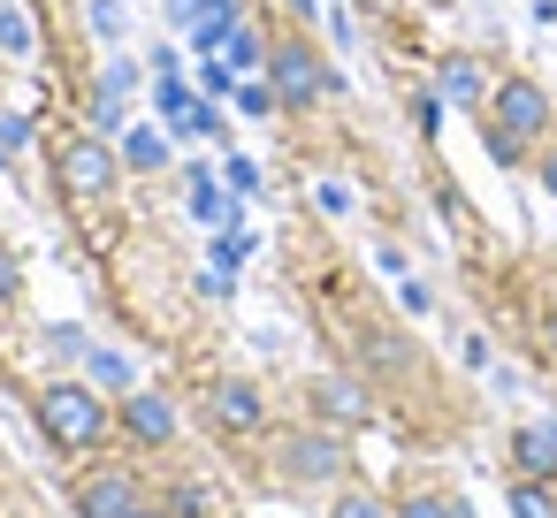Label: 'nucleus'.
I'll return each mask as SVG.
<instances>
[{
	"label": "nucleus",
	"instance_id": "5",
	"mask_svg": "<svg viewBox=\"0 0 557 518\" xmlns=\"http://www.w3.org/2000/svg\"><path fill=\"white\" fill-rule=\"evenodd\" d=\"M268 85H275V108H290V115H306V108H321V92H329V70H321V47L313 39H275L268 47Z\"/></svg>",
	"mask_w": 557,
	"mask_h": 518
},
{
	"label": "nucleus",
	"instance_id": "18",
	"mask_svg": "<svg viewBox=\"0 0 557 518\" xmlns=\"http://www.w3.org/2000/svg\"><path fill=\"white\" fill-rule=\"evenodd\" d=\"M169 510H176V518H207L214 503H207V488H199V480H176V488H169Z\"/></svg>",
	"mask_w": 557,
	"mask_h": 518
},
{
	"label": "nucleus",
	"instance_id": "19",
	"mask_svg": "<svg viewBox=\"0 0 557 518\" xmlns=\"http://www.w3.org/2000/svg\"><path fill=\"white\" fill-rule=\"evenodd\" d=\"M0 47L24 54V16H16V9H0Z\"/></svg>",
	"mask_w": 557,
	"mask_h": 518
},
{
	"label": "nucleus",
	"instance_id": "8",
	"mask_svg": "<svg viewBox=\"0 0 557 518\" xmlns=\"http://www.w3.org/2000/svg\"><path fill=\"white\" fill-rule=\"evenodd\" d=\"M306 412H313L321 427L351 434V427L374 419V389H367L359 374H313V381H306Z\"/></svg>",
	"mask_w": 557,
	"mask_h": 518
},
{
	"label": "nucleus",
	"instance_id": "20",
	"mask_svg": "<svg viewBox=\"0 0 557 518\" xmlns=\"http://www.w3.org/2000/svg\"><path fill=\"white\" fill-rule=\"evenodd\" d=\"M534 176H542V191H549V199H557V146H549V153H542V168H534Z\"/></svg>",
	"mask_w": 557,
	"mask_h": 518
},
{
	"label": "nucleus",
	"instance_id": "11",
	"mask_svg": "<svg viewBox=\"0 0 557 518\" xmlns=\"http://www.w3.org/2000/svg\"><path fill=\"white\" fill-rule=\"evenodd\" d=\"M511 472L519 480H557V427L549 419H527V427H511Z\"/></svg>",
	"mask_w": 557,
	"mask_h": 518
},
{
	"label": "nucleus",
	"instance_id": "15",
	"mask_svg": "<svg viewBox=\"0 0 557 518\" xmlns=\"http://www.w3.org/2000/svg\"><path fill=\"white\" fill-rule=\"evenodd\" d=\"M367 366L405 374V366H412V343H405V336H389V328H367Z\"/></svg>",
	"mask_w": 557,
	"mask_h": 518
},
{
	"label": "nucleus",
	"instance_id": "10",
	"mask_svg": "<svg viewBox=\"0 0 557 518\" xmlns=\"http://www.w3.org/2000/svg\"><path fill=\"white\" fill-rule=\"evenodd\" d=\"M488 62L481 54H443L435 62V92H443V108H466V115H481V100H488Z\"/></svg>",
	"mask_w": 557,
	"mask_h": 518
},
{
	"label": "nucleus",
	"instance_id": "4",
	"mask_svg": "<svg viewBox=\"0 0 557 518\" xmlns=\"http://www.w3.org/2000/svg\"><path fill=\"white\" fill-rule=\"evenodd\" d=\"M54 184H62L77 206H100V199L115 191V146H108V138H92V130L54 138Z\"/></svg>",
	"mask_w": 557,
	"mask_h": 518
},
{
	"label": "nucleus",
	"instance_id": "2",
	"mask_svg": "<svg viewBox=\"0 0 557 518\" xmlns=\"http://www.w3.org/2000/svg\"><path fill=\"white\" fill-rule=\"evenodd\" d=\"M32 427H39V442L54 450V457H92L100 442H108V427H115V412H108V396L92 389V381H39L32 389Z\"/></svg>",
	"mask_w": 557,
	"mask_h": 518
},
{
	"label": "nucleus",
	"instance_id": "17",
	"mask_svg": "<svg viewBox=\"0 0 557 518\" xmlns=\"http://www.w3.org/2000/svg\"><path fill=\"white\" fill-rule=\"evenodd\" d=\"M85 366H92V389H131V358L123 351H85Z\"/></svg>",
	"mask_w": 557,
	"mask_h": 518
},
{
	"label": "nucleus",
	"instance_id": "6",
	"mask_svg": "<svg viewBox=\"0 0 557 518\" xmlns=\"http://www.w3.org/2000/svg\"><path fill=\"white\" fill-rule=\"evenodd\" d=\"M146 503V472L108 457V465H85L77 488H70V518H131Z\"/></svg>",
	"mask_w": 557,
	"mask_h": 518
},
{
	"label": "nucleus",
	"instance_id": "14",
	"mask_svg": "<svg viewBox=\"0 0 557 518\" xmlns=\"http://www.w3.org/2000/svg\"><path fill=\"white\" fill-rule=\"evenodd\" d=\"M329 518H389V495H374V488L344 480V488H336V503H329Z\"/></svg>",
	"mask_w": 557,
	"mask_h": 518
},
{
	"label": "nucleus",
	"instance_id": "22",
	"mask_svg": "<svg viewBox=\"0 0 557 518\" xmlns=\"http://www.w3.org/2000/svg\"><path fill=\"white\" fill-rule=\"evenodd\" d=\"M549 351H557V328H549Z\"/></svg>",
	"mask_w": 557,
	"mask_h": 518
},
{
	"label": "nucleus",
	"instance_id": "1",
	"mask_svg": "<svg viewBox=\"0 0 557 518\" xmlns=\"http://www.w3.org/2000/svg\"><path fill=\"white\" fill-rule=\"evenodd\" d=\"M473 123H481V146H488L496 168H527V161L549 146V130H557V100H549L534 77L504 70V77L488 85V100H481Z\"/></svg>",
	"mask_w": 557,
	"mask_h": 518
},
{
	"label": "nucleus",
	"instance_id": "16",
	"mask_svg": "<svg viewBox=\"0 0 557 518\" xmlns=\"http://www.w3.org/2000/svg\"><path fill=\"white\" fill-rule=\"evenodd\" d=\"M16 313H24V267H16L9 237H0V320H16Z\"/></svg>",
	"mask_w": 557,
	"mask_h": 518
},
{
	"label": "nucleus",
	"instance_id": "9",
	"mask_svg": "<svg viewBox=\"0 0 557 518\" xmlns=\"http://www.w3.org/2000/svg\"><path fill=\"white\" fill-rule=\"evenodd\" d=\"M115 427H123V442H131V450H169L184 419H176V404H169L161 389H123Z\"/></svg>",
	"mask_w": 557,
	"mask_h": 518
},
{
	"label": "nucleus",
	"instance_id": "12",
	"mask_svg": "<svg viewBox=\"0 0 557 518\" xmlns=\"http://www.w3.org/2000/svg\"><path fill=\"white\" fill-rule=\"evenodd\" d=\"M389 518H473V510H466V495H450V488L420 480V488H405V495L389 503Z\"/></svg>",
	"mask_w": 557,
	"mask_h": 518
},
{
	"label": "nucleus",
	"instance_id": "21",
	"mask_svg": "<svg viewBox=\"0 0 557 518\" xmlns=\"http://www.w3.org/2000/svg\"><path fill=\"white\" fill-rule=\"evenodd\" d=\"M131 518H176V510H169V503H153V495H146V503H138V510H131Z\"/></svg>",
	"mask_w": 557,
	"mask_h": 518
},
{
	"label": "nucleus",
	"instance_id": "13",
	"mask_svg": "<svg viewBox=\"0 0 557 518\" xmlns=\"http://www.w3.org/2000/svg\"><path fill=\"white\" fill-rule=\"evenodd\" d=\"M504 503H511V518H557V480H519L511 472Z\"/></svg>",
	"mask_w": 557,
	"mask_h": 518
},
{
	"label": "nucleus",
	"instance_id": "3",
	"mask_svg": "<svg viewBox=\"0 0 557 518\" xmlns=\"http://www.w3.org/2000/svg\"><path fill=\"white\" fill-rule=\"evenodd\" d=\"M268 472H275L283 488H344V480H351V442H344L336 427H321V419L283 427V434L268 442Z\"/></svg>",
	"mask_w": 557,
	"mask_h": 518
},
{
	"label": "nucleus",
	"instance_id": "7",
	"mask_svg": "<svg viewBox=\"0 0 557 518\" xmlns=\"http://www.w3.org/2000/svg\"><path fill=\"white\" fill-rule=\"evenodd\" d=\"M207 427H214L222 442H260V434L275 427V412H268L260 381L230 374V381H214V389H207Z\"/></svg>",
	"mask_w": 557,
	"mask_h": 518
}]
</instances>
